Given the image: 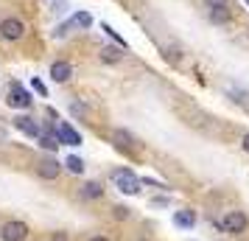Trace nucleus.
I'll list each match as a JSON object with an SVG mask.
<instances>
[{
    "label": "nucleus",
    "instance_id": "24",
    "mask_svg": "<svg viewBox=\"0 0 249 241\" xmlns=\"http://www.w3.org/2000/svg\"><path fill=\"white\" fill-rule=\"evenodd\" d=\"M165 59H168L171 65H177V62H179V51H177V48H165Z\"/></svg>",
    "mask_w": 249,
    "mask_h": 241
},
{
    "label": "nucleus",
    "instance_id": "26",
    "mask_svg": "<svg viewBox=\"0 0 249 241\" xmlns=\"http://www.w3.org/2000/svg\"><path fill=\"white\" fill-rule=\"evenodd\" d=\"M65 9H68V0H53V12H65Z\"/></svg>",
    "mask_w": 249,
    "mask_h": 241
},
{
    "label": "nucleus",
    "instance_id": "13",
    "mask_svg": "<svg viewBox=\"0 0 249 241\" xmlns=\"http://www.w3.org/2000/svg\"><path fill=\"white\" fill-rule=\"evenodd\" d=\"M174 224H177V227H185V230H193L196 227V213L188 210V207H185V210H177V213H174Z\"/></svg>",
    "mask_w": 249,
    "mask_h": 241
},
{
    "label": "nucleus",
    "instance_id": "21",
    "mask_svg": "<svg viewBox=\"0 0 249 241\" xmlns=\"http://www.w3.org/2000/svg\"><path fill=\"white\" fill-rule=\"evenodd\" d=\"M31 87H34V93H39V95H42V98H48V87L45 84H42V79H31Z\"/></svg>",
    "mask_w": 249,
    "mask_h": 241
},
{
    "label": "nucleus",
    "instance_id": "11",
    "mask_svg": "<svg viewBox=\"0 0 249 241\" xmlns=\"http://www.w3.org/2000/svg\"><path fill=\"white\" fill-rule=\"evenodd\" d=\"M124 48H118V45H107V48H101L98 51V59H101L104 65H118L121 59H124Z\"/></svg>",
    "mask_w": 249,
    "mask_h": 241
},
{
    "label": "nucleus",
    "instance_id": "10",
    "mask_svg": "<svg viewBox=\"0 0 249 241\" xmlns=\"http://www.w3.org/2000/svg\"><path fill=\"white\" fill-rule=\"evenodd\" d=\"M14 127L20 129L23 135H28V138H39V135H42V129L36 127V121L28 118V115H17V118H14Z\"/></svg>",
    "mask_w": 249,
    "mask_h": 241
},
{
    "label": "nucleus",
    "instance_id": "28",
    "mask_svg": "<svg viewBox=\"0 0 249 241\" xmlns=\"http://www.w3.org/2000/svg\"><path fill=\"white\" fill-rule=\"evenodd\" d=\"M48 241H68V233H53Z\"/></svg>",
    "mask_w": 249,
    "mask_h": 241
},
{
    "label": "nucleus",
    "instance_id": "22",
    "mask_svg": "<svg viewBox=\"0 0 249 241\" xmlns=\"http://www.w3.org/2000/svg\"><path fill=\"white\" fill-rule=\"evenodd\" d=\"M112 216L124 222V219H129V207H126V205H115L112 207Z\"/></svg>",
    "mask_w": 249,
    "mask_h": 241
},
{
    "label": "nucleus",
    "instance_id": "17",
    "mask_svg": "<svg viewBox=\"0 0 249 241\" xmlns=\"http://www.w3.org/2000/svg\"><path fill=\"white\" fill-rule=\"evenodd\" d=\"M70 23H73V28H92V14L90 12H76L70 17Z\"/></svg>",
    "mask_w": 249,
    "mask_h": 241
},
{
    "label": "nucleus",
    "instance_id": "8",
    "mask_svg": "<svg viewBox=\"0 0 249 241\" xmlns=\"http://www.w3.org/2000/svg\"><path fill=\"white\" fill-rule=\"evenodd\" d=\"M70 76H73V65H70V62H65V59H56V62L51 65V79L56 81V84H65V81H70Z\"/></svg>",
    "mask_w": 249,
    "mask_h": 241
},
{
    "label": "nucleus",
    "instance_id": "14",
    "mask_svg": "<svg viewBox=\"0 0 249 241\" xmlns=\"http://www.w3.org/2000/svg\"><path fill=\"white\" fill-rule=\"evenodd\" d=\"M36 143H39V146H42L45 151H56L59 146H62V143L56 140V132H53V129H48V132H42V135L36 138Z\"/></svg>",
    "mask_w": 249,
    "mask_h": 241
},
{
    "label": "nucleus",
    "instance_id": "15",
    "mask_svg": "<svg viewBox=\"0 0 249 241\" xmlns=\"http://www.w3.org/2000/svg\"><path fill=\"white\" fill-rule=\"evenodd\" d=\"M62 166H65L70 174H84V168H87V166H84V160H81V157H76V154H68Z\"/></svg>",
    "mask_w": 249,
    "mask_h": 241
},
{
    "label": "nucleus",
    "instance_id": "9",
    "mask_svg": "<svg viewBox=\"0 0 249 241\" xmlns=\"http://www.w3.org/2000/svg\"><path fill=\"white\" fill-rule=\"evenodd\" d=\"M59 171H62V166H59L53 157H42V160L36 163V174H39L42 180H56Z\"/></svg>",
    "mask_w": 249,
    "mask_h": 241
},
{
    "label": "nucleus",
    "instance_id": "2",
    "mask_svg": "<svg viewBox=\"0 0 249 241\" xmlns=\"http://www.w3.org/2000/svg\"><path fill=\"white\" fill-rule=\"evenodd\" d=\"M6 104H9L12 110H31L34 98H31V93L25 90L20 81H12V84H9V95H6Z\"/></svg>",
    "mask_w": 249,
    "mask_h": 241
},
{
    "label": "nucleus",
    "instance_id": "20",
    "mask_svg": "<svg viewBox=\"0 0 249 241\" xmlns=\"http://www.w3.org/2000/svg\"><path fill=\"white\" fill-rule=\"evenodd\" d=\"M70 31H73V23L68 20V23H62V25L56 28V31H53V37H56V39H62V37H68Z\"/></svg>",
    "mask_w": 249,
    "mask_h": 241
},
{
    "label": "nucleus",
    "instance_id": "27",
    "mask_svg": "<svg viewBox=\"0 0 249 241\" xmlns=\"http://www.w3.org/2000/svg\"><path fill=\"white\" fill-rule=\"evenodd\" d=\"M70 112L79 115V118H84V107H81V104H70Z\"/></svg>",
    "mask_w": 249,
    "mask_h": 241
},
{
    "label": "nucleus",
    "instance_id": "12",
    "mask_svg": "<svg viewBox=\"0 0 249 241\" xmlns=\"http://www.w3.org/2000/svg\"><path fill=\"white\" fill-rule=\"evenodd\" d=\"M81 199H87V202H90V199H101L104 196V185L98 183V180H90V183H84L81 185Z\"/></svg>",
    "mask_w": 249,
    "mask_h": 241
},
{
    "label": "nucleus",
    "instance_id": "16",
    "mask_svg": "<svg viewBox=\"0 0 249 241\" xmlns=\"http://www.w3.org/2000/svg\"><path fill=\"white\" fill-rule=\"evenodd\" d=\"M207 17H210V23H215V25H224V23H230V9H207Z\"/></svg>",
    "mask_w": 249,
    "mask_h": 241
},
{
    "label": "nucleus",
    "instance_id": "4",
    "mask_svg": "<svg viewBox=\"0 0 249 241\" xmlns=\"http://www.w3.org/2000/svg\"><path fill=\"white\" fill-rule=\"evenodd\" d=\"M221 227H224L227 233H232V236H241V233H247V227H249V216L244 210H230L224 216V222H221Z\"/></svg>",
    "mask_w": 249,
    "mask_h": 241
},
{
    "label": "nucleus",
    "instance_id": "31",
    "mask_svg": "<svg viewBox=\"0 0 249 241\" xmlns=\"http://www.w3.org/2000/svg\"><path fill=\"white\" fill-rule=\"evenodd\" d=\"M0 140H6V132H0Z\"/></svg>",
    "mask_w": 249,
    "mask_h": 241
},
{
    "label": "nucleus",
    "instance_id": "7",
    "mask_svg": "<svg viewBox=\"0 0 249 241\" xmlns=\"http://www.w3.org/2000/svg\"><path fill=\"white\" fill-rule=\"evenodd\" d=\"M112 143L118 146V149H124V151H135L137 146H140L135 135H132L129 129H121V127H118V129L112 132Z\"/></svg>",
    "mask_w": 249,
    "mask_h": 241
},
{
    "label": "nucleus",
    "instance_id": "19",
    "mask_svg": "<svg viewBox=\"0 0 249 241\" xmlns=\"http://www.w3.org/2000/svg\"><path fill=\"white\" fill-rule=\"evenodd\" d=\"M140 185H151V188H160V191H168V185L154 180V177H140Z\"/></svg>",
    "mask_w": 249,
    "mask_h": 241
},
{
    "label": "nucleus",
    "instance_id": "23",
    "mask_svg": "<svg viewBox=\"0 0 249 241\" xmlns=\"http://www.w3.org/2000/svg\"><path fill=\"white\" fill-rule=\"evenodd\" d=\"M207 9H230V0H204Z\"/></svg>",
    "mask_w": 249,
    "mask_h": 241
},
{
    "label": "nucleus",
    "instance_id": "29",
    "mask_svg": "<svg viewBox=\"0 0 249 241\" xmlns=\"http://www.w3.org/2000/svg\"><path fill=\"white\" fill-rule=\"evenodd\" d=\"M241 149H244V151H247V154H249V132H247V135H244V138H241Z\"/></svg>",
    "mask_w": 249,
    "mask_h": 241
},
{
    "label": "nucleus",
    "instance_id": "25",
    "mask_svg": "<svg viewBox=\"0 0 249 241\" xmlns=\"http://www.w3.org/2000/svg\"><path fill=\"white\" fill-rule=\"evenodd\" d=\"M165 205H171L168 196H154V199H151V207H165Z\"/></svg>",
    "mask_w": 249,
    "mask_h": 241
},
{
    "label": "nucleus",
    "instance_id": "18",
    "mask_svg": "<svg viewBox=\"0 0 249 241\" xmlns=\"http://www.w3.org/2000/svg\"><path fill=\"white\" fill-rule=\"evenodd\" d=\"M101 28H104V34H107V37H109V39H112V45L124 48V51H126V48H129V42H126L124 37L118 34V31H115V28H112V25H109V23H101Z\"/></svg>",
    "mask_w": 249,
    "mask_h": 241
},
{
    "label": "nucleus",
    "instance_id": "32",
    "mask_svg": "<svg viewBox=\"0 0 249 241\" xmlns=\"http://www.w3.org/2000/svg\"><path fill=\"white\" fill-rule=\"evenodd\" d=\"M140 241H148V239H140Z\"/></svg>",
    "mask_w": 249,
    "mask_h": 241
},
{
    "label": "nucleus",
    "instance_id": "1",
    "mask_svg": "<svg viewBox=\"0 0 249 241\" xmlns=\"http://www.w3.org/2000/svg\"><path fill=\"white\" fill-rule=\"evenodd\" d=\"M112 183H115V188L126 196L140 194V177H137L132 168H118V171H112Z\"/></svg>",
    "mask_w": 249,
    "mask_h": 241
},
{
    "label": "nucleus",
    "instance_id": "3",
    "mask_svg": "<svg viewBox=\"0 0 249 241\" xmlns=\"http://www.w3.org/2000/svg\"><path fill=\"white\" fill-rule=\"evenodd\" d=\"M28 224L20 222V219H12V222H3L0 224V241H25L28 239Z\"/></svg>",
    "mask_w": 249,
    "mask_h": 241
},
{
    "label": "nucleus",
    "instance_id": "5",
    "mask_svg": "<svg viewBox=\"0 0 249 241\" xmlns=\"http://www.w3.org/2000/svg\"><path fill=\"white\" fill-rule=\"evenodd\" d=\"M23 34H25V23L20 17H6V20H0V37H3V39L14 42V39H20Z\"/></svg>",
    "mask_w": 249,
    "mask_h": 241
},
{
    "label": "nucleus",
    "instance_id": "33",
    "mask_svg": "<svg viewBox=\"0 0 249 241\" xmlns=\"http://www.w3.org/2000/svg\"><path fill=\"white\" fill-rule=\"evenodd\" d=\"M247 6H249V0H247Z\"/></svg>",
    "mask_w": 249,
    "mask_h": 241
},
{
    "label": "nucleus",
    "instance_id": "6",
    "mask_svg": "<svg viewBox=\"0 0 249 241\" xmlns=\"http://www.w3.org/2000/svg\"><path fill=\"white\" fill-rule=\"evenodd\" d=\"M53 132H56V140L59 143H65V146H81V143H84L81 135H79V129H73L70 124H59Z\"/></svg>",
    "mask_w": 249,
    "mask_h": 241
},
{
    "label": "nucleus",
    "instance_id": "30",
    "mask_svg": "<svg viewBox=\"0 0 249 241\" xmlns=\"http://www.w3.org/2000/svg\"><path fill=\"white\" fill-rule=\"evenodd\" d=\"M90 241H107V239H104V236H92Z\"/></svg>",
    "mask_w": 249,
    "mask_h": 241
}]
</instances>
